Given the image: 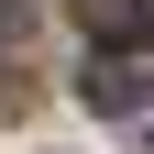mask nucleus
Masks as SVG:
<instances>
[{
    "label": "nucleus",
    "instance_id": "nucleus-2",
    "mask_svg": "<svg viewBox=\"0 0 154 154\" xmlns=\"http://www.w3.org/2000/svg\"><path fill=\"white\" fill-rule=\"evenodd\" d=\"M0 22H11V0H0Z\"/></svg>",
    "mask_w": 154,
    "mask_h": 154
},
{
    "label": "nucleus",
    "instance_id": "nucleus-1",
    "mask_svg": "<svg viewBox=\"0 0 154 154\" xmlns=\"http://www.w3.org/2000/svg\"><path fill=\"white\" fill-rule=\"evenodd\" d=\"M77 22L121 55V44H143V33H154V0H77Z\"/></svg>",
    "mask_w": 154,
    "mask_h": 154
}]
</instances>
